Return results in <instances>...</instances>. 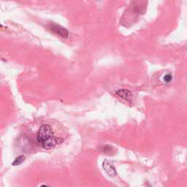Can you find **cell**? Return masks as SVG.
Masks as SVG:
<instances>
[{
  "mask_svg": "<svg viewBox=\"0 0 187 187\" xmlns=\"http://www.w3.org/2000/svg\"><path fill=\"white\" fill-rule=\"evenodd\" d=\"M113 148L110 145H105L104 146V152L105 153H108V151H110L112 150Z\"/></svg>",
  "mask_w": 187,
  "mask_h": 187,
  "instance_id": "cell-8",
  "label": "cell"
},
{
  "mask_svg": "<svg viewBox=\"0 0 187 187\" xmlns=\"http://www.w3.org/2000/svg\"><path fill=\"white\" fill-rule=\"evenodd\" d=\"M116 94L121 98L126 101L130 100L132 97V94L131 91L126 90V89H118V91H116Z\"/></svg>",
  "mask_w": 187,
  "mask_h": 187,
  "instance_id": "cell-5",
  "label": "cell"
},
{
  "mask_svg": "<svg viewBox=\"0 0 187 187\" xmlns=\"http://www.w3.org/2000/svg\"><path fill=\"white\" fill-rule=\"evenodd\" d=\"M58 143V138L54 137V135L51 137L48 138V139L42 142V145L43 149L46 150H50L54 148Z\"/></svg>",
  "mask_w": 187,
  "mask_h": 187,
  "instance_id": "cell-2",
  "label": "cell"
},
{
  "mask_svg": "<svg viewBox=\"0 0 187 187\" xmlns=\"http://www.w3.org/2000/svg\"><path fill=\"white\" fill-rule=\"evenodd\" d=\"M173 79V76L170 74H167L164 77V81H165L166 83H169Z\"/></svg>",
  "mask_w": 187,
  "mask_h": 187,
  "instance_id": "cell-7",
  "label": "cell"
},
{
  "mask_svg": "<svg viewBox=\"0 0 187 187\" xmlns=\"http://www.w3.org/2000/svg\"><path fill=\"white\" fill-rule=\"evenodd\" d=\"M25 160V157L23 155H21L19 157H18L16 159H15V161H13V166H17V165H20L23 161Z\"/></svg>",
  "mask_w": 187,
  "mask_h": 187,
  "instance_id": "cell-6",
  "label": "cell"
},
{
  "mask_svg": "<svg viewBox=\"0 0 187 187\" xmlns=\"http://www.w3.org/2000/svg\"><path fill=\"white\" fill-rule=\"evenodd\" d=\"M102 167L105 172L108 173L110 176L113 177L116 175V169H115V167L113 166L108 160H105L103 161Z\"/></svg>",
  "mask_w": 187,
  "mask_h": 187,
  "instance_id": "cell-4",
  "label": "cell"
},
{
  "mask_svg": "<svg viewBox=\"0 0 187 187\" xmlns=\"http://www.w3.org/2000/svg\"><path fill=\"white\" fill-rule=\"evenodd\" d=\"M53 134H54V132H53L51 126L48 125V124H44V125L40 126L38 131V141L39 143H42L48 138L53 136Z\"/></svg>",
  "mask_w": 187,
  "mask_h": 187,
  "instance_id": "cell-1",
  "label": "cell"
},
{
  "mask_svg": "<svg viewBox=\"0 0 187 187\" xmlns=\"http://www.w3.org/2000/svg\"><path fill=\"white\" fill-rule=\"evenodd\" d=\"M50 29L56 34L59 35V36L62 37V38H67L69 32L64 27L57 24H51L50 25Z\"/></svg>",
  "mask_w": 187,
  "mask_h": 187,
  "instance_id": "cell-3",
  "label": "cell"
}]
</instances>
